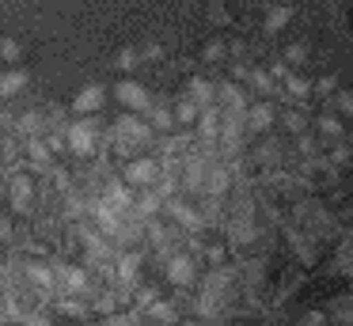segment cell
<instances>
[{
  "instance_id": "9",
  "label": "cell",
  "mask_w": 353,
  "mask_h": 326,
  "mask_svg": "<svg viewBox=\"0 0 353 326\" xmlns=\"http://www.w3.org/2000/svg\"><path fill=\"white\" fill-rule=\"evenodd\" d=\"M103 99H107V91H103L99 83H88V88L72 99V110H77V114H95L103 106Z\"/></svg>"
},
{
  "instance_id": "28",
  "label": "cell",
  "mask_w": 353,
  "mask_h": 326,
  "mask_svg": "<svg viewBox=\"0 0 353 326\" xmlns=\"http://www.w3.org/2000/svg\"><path fill=\"white\" fill-rule=\"evenodd\" d=\"M4 323H12V311H8V303H4V296H0V326Z\"/></svg>"
},
{
  "instance_id": "27",
  "label": "cell",
  "mask_w": 353,
  "mask_h": 326,
  "mask_svg": "<svg viewBox=\"0 0 353 326\" xmlns=\"http://www.w3.org/2000/svg\"><path fill=\"white\" fill-rule=\"evenodd\" d=\"M205 258H209V262H221V258H224V247H205Z\"/></svg>"
},
{
  "instance_id": "16",
  "label": "cell",
  "mask_w": 353,
  "mask_h": 326,
  "mask_svg": "<svg viewBox=\"0 0 353 326\" xmlns=\"http://www.w3.org/2000/svg\"><path fill=\"white\" fill-rule=\"evenodd\" d=\"M23 83H27V72H19V68H8V72H0V95H16Z\"/></svg>"
},
{
  "instance_id": "5",
  "label": "cell",
  "mask_w": 353,
  "mask_h": 326,
  "mask_svg": "<svg viewBox=\"0 0 353 326\" xmlns=\"http://www.w3.org/2000/svg\"><path fill=\"white\" fill-rule=\"evenodd\" d=\"M54 281H57V288L61 292H72V296H80V292H88V273L80 269V265H54Z\"/></svg>"
},
{
  "instance_id": "17",
  "label": "cell",
  "mask_w": 353,
  "mask_h": 326,
  "mask_svg": "<svg viewBox=\"0 0 353 326\" xmlns=\"http://www.w3.org/2000/svg\"><path fill=\"white\" fill-rule=\"evenodd\" d=\"M57 311L69 315V318H80V315H84V303H80L72 292H61V296H57Z\"/></svg>"
},
{
  "instance_id": "19",
  "label": "cell",
  "mask_w": 353,
  "mask_h": 326,
  "mask_svg": "<svg viewBox=\"0 0 353 326\" xmlns=\"http://www.w3.org/2000/svg\"><path fill=\"white\" fill-rule=\"evenodd\" d=\"M281 83H285V88H289L296 99H304L307 91H312V83H307V80H300V76H292V72H285V76H281Z\"/></svg>"
},
{
  "instance_id": "15",
  "label": "cell",
  "mask_w": 353,
  "mask_h": 326,
  "mask_svg": "<svg viewBox=\"0 0 353 326\" xmlns=\"http://www.w3.org/2000/svg\"><path fill=\"white\" fill-rule=\"evenodd\" d=\"M186 95H190L198 106H209V103H216V88H213L209 80H190V88H186Z\"/></svg>"
},
{
  "instance_id": "7",
  "label": "cell",
  "mask_w": 353,
  "mask_h": 326,
  "mask_svg": "<svg viewBox=\"0 0 353 326\" xmlns=\"http://www.w3.org/2000/svg\"><path fill=\"white\" fill-rule=\"evenodd\" d=\"M243 125H247V133H266V129L274 125V106L270 103L243 106Z\"/></svg>"
},
{
  "instance_id": "1",
  "label": "cell",
  "mask_w": 353,
  "mask_h": 326,
  "mask_svg": "<svg viewBox=\"0 0 353 326\" xmlns=\"http://www.w3.org/2000/svg\"><path fill=\"white\" fill-rule=\"evenodd\" d=\"M65 144H69V152H77V156H92V152L99 148V129H95V121L92 118L72 121V125L65 129Z\"/></svg>"
},
{
  "instance_id": "10",
  "label": "cell",
  "mask_w": 353,
  "mask_h": 326,
  "mask_svg": "<svg viewBox=\"0 0 353 326\" xmlns=\"http://www.w3.org/2000/svg\"><path fill=\"white\" fill-rule=\"evenodd\" d=\"M27 152H31V167L34 171H50L54 167V152L46 148V141H39V136H27Z\"/></svg>"
},
{
  "instance_id": "22",
  "label": "cell",
  "mask_w": 353,
  "mask_h": 326,
  "mask_svg": "<svg viewBox=\"0 0 353 326\" xmlns=\"http://www.w3.org/2000/svg\"><path fill=\"white\" fill-rule=\"evenodd\" d=\"M281 121H285V125H289V129H292V133H304V125H307V121H304V118H300V114H296V110H285V114H281Z\"/></svg>"
},
{
  "instance_id": "14",
  "label": "cell",
  "mask_w": 353,
  "mask_h": 326,
  "mask_svg": "<svg viewBox=\"0 0 353 326\" xmlns=\"http://www.w3.org/2000/svg\"><path fill=\"white\" fill-rule=\"evenodd\" d=\"M160 201H163L160 194H148V190H141V194H133V212H137L141 220H148L156 209H160Z\"/></svg>"
},
{
  "instance_id": "6",
  "label": "cell",
  "mask_w": 353,
  "mask_h": 326,
  "mask_svg": "<svg viewBox=\"0 0 353 326\" xmlns=\"http://www.w3.org/2000/svg\"><path fill=\"white\" fill-rule=\"evenodd\" d=\"M114 99H118L122 106H130L133 114H145L148 103H152V99H148V91L141 88V83H133V80H122V83H118V88H114Z\"/></svg>"
},
{
  "instance_id": "3",
  "label": "cell",
  "mask_w": 353,
  "mask_h": 326,
  "mask_svg": "<svg viewBox=\"0 0 353 326\" xmlns=\"http://www.w3.org/2000/svg\"><path fill=\"white\" fill-rule=\"evenodd\" d=\"M122 174H125V186H152L156 174H160V163L148 159V156H141V159H130Z\"/></svg>"
},
{
  "instance_id": "2",
  "label": "cell",
  "mask_w": 353,
  "mask_h": 326,
  "mask_svg": "<svg viewBox=\"0 0 353 326\" xmlns=\"http://www.w3.org/2000/svg\"><path fill=\"white\" fill-rule=\"evenodd\" d=\"M163 273H168V281L175 288H190L194 281H198V265H194V258L186 254V250H179V247L163 258Z\"/></svg>"
},
{
  "instance_id": "30",
  "label": "cell",
  "mask_w": 353,
  "mask_h": 326,
  "mask_svg": "<svg viewBox=\"0 0 353 326\" xmlns=\"http://www.w3.org/2000/svg\"><path fill=\"white\" fill-rule=\"evenodd\" d=\"M8 235H12V224H8L4 216H0V239H8Z\"/></svg>"
},
{
  "instance_id": "8",
  "label": "cell",
  "mask_w": 353,
  "mask_h": 326,
  "mask_svg": "<svg viewBox=\"0 0 353 326\" xmlns=\"http://www.w3.org/2000/svg\"><path fill=\"white\" fill-rule=\"evenodd\" d=\"M8 197H12V205H16L19 212H27L34 205V179H27V174H12Z\"/></svg>"
},
{
  "instance_id": "23",
  "label": "cell",
  "mask_w": 353,
  "mask_h": 326,
  "mask_svg": "<svg viewBox=\"0 0 353 326\" xmlns=\"http://www.w3.org/2000/svg\"><path fill=\"white\" fill-rule=\"evenodd\" d=\"M19 57V45L12 38H0V61H16Z\"/></svg>"
},
{
  "instance_id": "13",
  "label": "cell",
  "mask_w": 353,
  "mask_h": 326,
  "mask_svg": "<svg viewBox=\"0 0 353 326\" xmlns=\"http://www.w3.org/2000/svg\"><path fill=\"white\" fill-rule=\"evenodd\" d=\"M198 110H201V106L194 103L190 95H183L175 103V110H171V118H175V125H190V121H198Z\"/></svg>"
},
{
  "instance_id": "18",
  "label": "cell",
  "mask_w": 353,
  "mask_h": 326,
  "mask_svg": "<svg viewBox=\"0 0 353 326\" xmlns=\"http://www.w3.org/2000/svg\"><path fill=\"white\" fill-rule=\"evenodd\" d=\"M148 315H152L156 323H163V326H171V323H175V311H171V303H160V300H152V303H148Z\"/></svg>"
},
{
  "instance_id": "21",
  "label": "cell",
  "mask_w": 353,
  "mask_h": 326,
  "mask_svg": "<svg viewBox=\"0 0 353 326\" xmlns=\"http://www.w3.org/2000/svg\"><path fill=\"white\" fill-rule=\"evenodd\" d=\"M247 80H251V83H254V88H259V91H266V95H270V91H274V80H270V76L262 72V68H251V72H247Z\"/></svg>"
},
{
  "instance_id": "26",
  "label": "cell",
  "mask_w": 353,
  "mask_h": 326,
  "mask_svg": "<svg viewBox=\"0 0 353 326\" xmlns=\"http://www.w3.org/2000/svg\"><path fill=\"white\" fill-rule=\"evenodd\" d=\"M118 65H122V68H133V65H137V53H133V50H122V53H118Z\"/></svg>"
},
{
  "instance_id": "31",
  "label": "cell",
  "mask_w": 353,
  "mask_h": 326,
  "mask_svg": "<svg viewBox=\"0 0 353 326\" xmlns=\"http://www.w3.org/2000/svg\"><path fill=\"white\" fill-rule=\"evenodd\" d=\"M0 292H4V277H0Z\"/></svg>"
},
{
  "instance_id": "4",
  "label": "cell",
  "mask_w": 353,
  "mask_h": 326,
  "mask_svg": "<svg viewBox=\"0 0 353 326\" xmlns=\"http://www.w3.org/2000/svg\"><path fill=\"white\" fill-rule=\"evenodd\" d=\"M160 205H163V209H168L171 216L179 220V224L186 227V232H201V227H205V216H201L198 209H190V205H183V201H179L175 194H171V197H163Z\"/></svg>"
},
{
  "instance_id": "11",
  "label": "cell",
  "mask_w": 353,
  "mask_h": 326,
  "mask_svg": "<svg viewBox=\"0 0 353 326\" xmlns=\"http://www.w3.org/2000/svg\"><path fill=\"white\" fill-rule=\"evenodd\" d=\"M141 269V254L137 250H125V254H118V269H114V285H122V281H133Z\"/></svg>"
},
{
  "instance_id": "20",
  "label": "cell",
  "mask_w": 353,
  "mask_h": 326,
  "mask_svg": "<svg viewBox=\"0 0 353 326\" xmlns=\"http://www.w3.org/2000/svg\"><path fill=\"white\" fill-rule=\"evenodd\" d=\"M285 23H289V8H285V4L270 8V15H266V30H277V27H285Z\"/></svg>"
},
{
  "instance_id": "29",
  "label": "cell",
  "mask_w": 353,
  "mask_h": 326,
  "mask_svg": "<svg viewBox=\"0 0 353 326\" xmlns=\"http://www.w3.org/2000/svg\"><path fill=\"white\" fill-rule=\"evenodd\" d=\"M221 53H224V45H221V42H213V45H209V50H205V57L213 61V57H221Z\"/></svg>"
},
{
  "instance_id": "12",
  "label": "cell",
  "mask_w": 353,
  "mask_h": 326,
  "mask_svg": "<svg viewBox=\"0 0 353 326\" xmlns=\"http://www.w3.org/2000/svg\"><path fill=\"white\" fill-rule=\"evenodd\" d=\"M148 129L152 133H168V129H175V118H171V110L168 106H156V103H148Z\"/></svg>"
},
{
  "instance_id": "25",
  "label": "cell",
  "mask_w": 353,
  "mask_h": 326,
  "mask_svg": "<svg viewBox=\"0 0 353 326\" xmlns=\"http://www.w3.org/2000/svg\"><path fill=\"white\" fill-rule=\"evenodd\" d=\"M319 129H323L327 136H342V133H345L342 121H334V118H319Z\"/></svg>"
},
{
  "instance_id": "24",
  "label": "cell",
  "mask_w": 353,
  "mask_h": 326,
  "mask_svg": "<svg viewBox=\"0 0 353 326\" xmlns=\"http://www.w3.org/2000/svg\"><path fill=\"white\" fill-rule=\"evenodd\" d=\"M334 106H338L342 114H350V118H353V91H338V95H334Z\"/></svg>"
}]
</instances>
